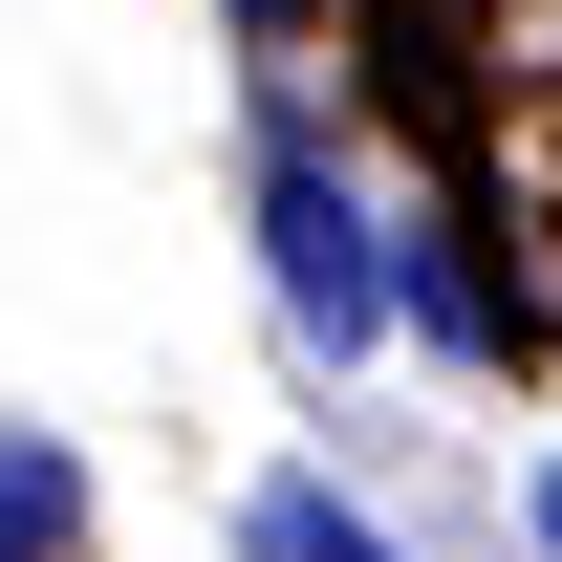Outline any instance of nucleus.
<instances>
[{
  "mask_svg": "<svg viewBox=\"0 0 562 562\" xmlns=\"http://www.w3.org/2000/svg\"><path fill=\"white\" fill-rule=\"evenodd\" d=\"M238 195H260V281H281V325H303L325 368H368V347H390V303H412V260H390V216L347 195V151L303 131V109H260V173H238Z\"/></svg>",
  "mask_w": 562,
  "mask_h": 562,
  "instance_id": "f257e3e1",
  "label": "nucleus"
},
{
  "mask_svg": "<svg viewBox=\"0 0 562 562\" xmlns=\"http://www.w3.org/2000/svg\"><path fill=\"white\" fill-rule=\"evenodd\" d=\"M519 519H541V562H562V454H541V497H519Z\"/></svg>",
  "mask_w": 562,
  "mask_h": 562,
  "instance_id": "423d86ee",
  "label": "nucleus"
},
{
  "mask_svg": "<svg viewBox=\"0 0 562 562\" xmlns=\"http://www.w3.org/2000/svg\"><path fill=\"white\" fill-rule=\"evenodd\" d=\"M238 562H390V519H368L347 476H260L238 497Z\"/></svg>",
  "mask_w": 562,
  "mask_h": 562,
  "instance_id": "f03ea898",
  "label": "nucleus"
},
{
  "mask_svg": "<svg viewBox=\"0 0 562 562\" xmlns=\"http://www.w3.org/2000/svg\"><path fill=\"white\" fill-rule=\"evenodd\" d=\"M412 303L454 325V347H519V303H497V260H476V216H432V260H412Z\"/></svg>",
  "mask_w": 562,
  "mask_h": 562,
  "instance_id": "20e7f679",
  "label": "nucleus"
},
{
  "mask_svg": "<svg viewBox=\"0 0 562 562\" xmlns=\"http://www.w3.org/2000/svg\"><path fill=\"white\" fill-rule=\"evenodd\" d=\"M87 541V454L66 432H0V562H66Z\"/></svg>",
  "mask_w": 562,
  "mask_h": 562,
  "instance_id": "7ed1b4c3",
  "label": "nucleus"
},
{
  "mask_svg": "<svg viewBox=\"0 0 562 562\" xmlns=\"http://www.w3.org/2000/svg\"><path fill=\"white\" fill-rule=\"evenodd\" d=\"M216 22H238V44H303V0H216Z\"/></svg>",
  "mask_w": 562,
  "mask_h": 562,
  "instance_id": "39448f33",
  "label": "nucleus"
}]
</instances>
